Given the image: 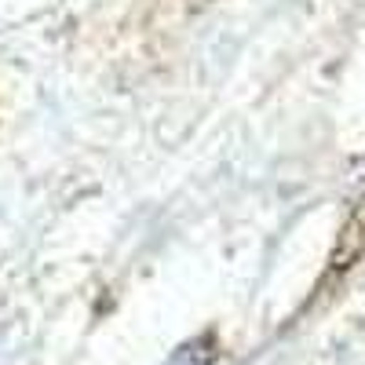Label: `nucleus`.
Instances as JSON below:
<instances>
[{
	"label": "nucleus",
	"instance_id": "nucleus-1",
	"mask_svg": "<svg viewBox=\"0 0 365 365\" xmlns=\"http://www.w3.org/2000/svg\"><path fill=\"white\" fill-rule=\"evenodd\" d=\"M212 361H216V340L212 336H194V340H187L172 354L168 365H212Z\"/></svg>",
	"mask_w": 365,
	"mask_h": 365
}]
</instances>
